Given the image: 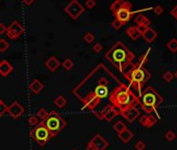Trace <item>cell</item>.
<instances>
[{"label":"cell","mask_w":177,"mask_h":150,"mask_svg":"<svg viewBox=\"0 0 177 150\" xmlns=\"http://www.w3.org/2000/svg\"><path fill=\"white\" fill-rule=\"evenodd\" d=\"M120 83L121 81L110 69L99 64L73 89L72 93L83 104V110H90L99 120H102V101L108 99Z\"/></svg>","instance_id":"obj_1"},{"label":"cell","mask_w":177,"mask_h":150,"mask_svg":"<svg viewBox=\"0 0 177 150\" xmlns=\"http://www.w3.org/2000/svg\"><path fill=\"white\" fill-rule=\"evenodd\" d=\"M149 50L144 55H142L140 58V60L133 65L130 70L124 73L125 78L129 81L130 87L135 90V92L137 93V97L140 98L141 94H142V88L145 83H147V80L150 78V73L147 71V69L144 67V65L147 63L148 60V53Z\"/></svg>","instance_id":"obj_2"},{"label":"cell","mask_w":177,"mask_h":150,"mask_svg":"<svg viewBox=\"0 0 177 150\" xmlns=\"http://www.w3.org/2000/svg\"><path fill=\"white\" fill-rule=\"evenodd\" d=\"M105 58L119 72L124 74L126 69L131 66L132 60H135V54L122 42H117L105 53Z\"/></svg>","instance_id":"obj_3"},{"label":"cell","mask_w":177,"mask_h":150,"mask_svg":"<svg viewBox=\"0 0 177 150\" xmlns=\"http://www.w3.org/2000/svg\"><path fill=\"white\" fill-rule=\"evenodd\" d=\"M108 102L119 110H122L132 105L139 104V98L130 90L129 87L121 83L110 95Z\"/></svg>","instance_id":"obj_4"},{"label":"cell","mask_w":177,"mask_h":150,"mask_svg":"<svg viewBox=\"0 0 177 150\" xmlns=\"http://www.w3.org/2000/svg\"><path fill=\"white\" fill-rule=\"evenodd\" d=\"M162 101H164V99L162 96L152 87H148L141 94L140 98H139V105L148 115H152L153 112H155L157 117L160 118L156 108L162 104Z\"/></svg>","instance_id":"obj_5"},{"label":"cell","mask_w":177,"mask_h":150,"mask_svg":"<svg viewBox=\"0 0 177 150\" xmlns=\"http://www.w3.org/2000/svg\"><path fill=\"white\" fill-rule=\"evenodd\" d=\"M44 125L50 133V137L54 138L65 128L67 123L62 118V116L58 115L55 110H52V112H49L47 119L44 121Z\"/></svg>","instance_id":"obj_6"},{"label":"cell","mask_w":177,"mask_h":150,"mask_svg":"<svg viewBox=\"0 0 177 150\" xmlns=\"http://www.w3.org/2000/svg\"><path fill=\"white\" fill-rule=\"evenodd\" d=\"M30 137L33 138V140L39 144L40 146H45L48 141L51 139L50 133L44 125V122H40L37 126L33 127V129L30 131Z\"/></svg>","instance_id":"obj_7"},{"label":"cell","mask_w":177,"mask_h":150,"mask_svg":"<svg viewBox=\"0 0 177 150\" xmlns=\"http://www.w3.org/2000/svg\"><path fill=\"white\" fill-rule=\"evenodd\" d=\"M131 3L128 2L125 0V3L120 6L118 10H116L115 12H112L114 14V17H115L116 20H118L122 25H125L128 21L131 19V17L135 15V12H131Z\"/></svg>","instance_id":"obj_8"},{"label":"cell","mask_w":177,"mask_h":150,"mask_svg":"<svg viewBox=\"0 0 177 150\" xmlns=\"http://www.w3.org/2000/svg\"><path fill=\"white\" fill-rule=\"evenodd\" d=\"M108 146V142L102 135H96L87 143V150H105Z\"/></svg>","instance_id":"obj_9"},{"label":"cell","mask_w":177,"mask_h":150,"mask_svg":"<svg viewBox=\"0 0 177 150\" xmlns=\"http://www.w3.org/2000/svg\"><path fill=\"white\" fill-rule=\"evenodd\" d=\"M24 33V27L22 26L20 22L18 20H14L10 24L8 27H6V35L10 40H16Z\"/></svg>","instance_id":"obj_10"},{"label":"cell","mask_w":177,"mask_h":150,"mask_svg":"<svg viewBox=\"0 0 177 150\" xmlns=\"http://www.w3.org/2000/svg\"><path fill=\"white\" fill-rule=\"evenodd\" d=\"M65 12L66 14H68L72 19L76 20V19L85 12V8H83V6L78 2L77 0H72L65 8Z\"/></svg>","instance_id":"obj_11"},{"label":"cell","mask_w":177,"mask_h":150,"mask_svg":"<svg viewBox=\"0 0 177 150\" xmlns=\"http://www.w3.org/2000/svg\"><path fill=\"white\" fill-rule=\"evenodd\" d=\"M120 115L122 116L124 119L128 121V122H133V121L139 118L140 116V110L139 108H137L135 105H132V106H129V108H126L124 110H120Z\"/></svg>","instance_id":"obj_12"},{"label":"cell","mask_w":177,"mask_h":150,"mask_svg":"<svg viewBox=\"0 0 177 150\" xmlns=\"http://www.w3.org/2000/svg\"><path fill=\"white\" fill-rule=\"evenodd\" d=\"M120 114V110L118 108H116L115 106H112V104H108L107 106H105L104 110L101 112V117L102 119H105L106 121L110 122V121L116 118Z\"/></svg>","instance_id":"obj_13"},{"label":"cell","mask_w":177,"mask_h":150,"mask_svg":"<svg viewBox=\"0 0 177 150\" xmlns=\"http://www.w3.org/2000/svg\"><path fill=\"white\" fill-rule=\"evenodd\" d=\"M8 112L10 114V116L14 119H18L19 117L24 114V108L20 104L19 102L15 101L8 108Z\"/></svg>","instance_id":"obj_14"},{"label":"cell","mask_w":177,"mask_h":150,"mask_svg":"<svg viewBox=\"0 0 177 150\" xmlns=\"http://www.w3.org/2000/svg\"><path fill=\"white\" fill-rule=\"evenodd\" d=\"M157 120L158 119L155 118V116L153 115H144L142 117H140V124L146 128H150L152 127L153 125L156 124Z\"/></svg>","instance_id":"obj_15"},{"label":"cell","mask_w":177,"mask_h":150,"mask_svg":"<svg viewBox=\"0 0 177 150\" xmlns=\"http://www.w3.org/2000/svg\"><path fill=\"white\" fill-rule=\"evenodd\" d=\"M141 35L144 38L145 42L148 43V44H151V43L154 42L155 39L157 38V33L151 27H148Z\"/></svg>","instance_id":"obj_16"},{"label":"cell","mask_w":177,"mask_h":150,"mask_svg":"<svg viewBox=\"0 0 177 150\" xmlns=\"http://www.w3.org/2000/svg\"><path fill=\"white\" fill-rule=\"evenodd\" d=\"M14 68H12V64L8 62V60H1L0 62V75L3 77H6L8 75H10V73L12 72Z\"/></svg>","instance_id":"obj_17"},{"label":"cell","mask_w":177,"mask_h":150,"mask_svg":"<svg viewBox=\"0 0 177 150\" xmlns=\"http://www.w3.org/2000/svg\"><path fill=\"white\" fill-rule=\"evenodd\" d=\"M45 66L47 67V69L51 72H54V71L58 70V68L60 66V63L55 56H50L45 63Z\"/></svg>","instance_id":"obj_18"},{"label":"cell","mask_w":177,"mask_h":150,"mask_svg":"<svg viewBox=\"0 0 177 150\" xmlns=\"http://www.w3.org/2000/svg\"><path fill=\"white\" fill-rule=\"evenodd\" d=\"M44 89V85L41 83L39 79H35L31 81V83L29 85V90L33 93V95H37L41 91Z\"/></svg>","instance_id":"obj_19"},{"label":"cell","mask_w":177,"mask_h":150,"mask_svg":"<svg viewBox=\"0 0 177 150\" xmlns=\"http://www.w3.org/2000/svg\"><path fill=\"white\" fill-rule=\"evenodd\" d=\"M118 137H119V139L122 141L123 143L126 144V143H128L132 138H133V133H132L128 128H125V129L122 130L121 133H118Z\"/></svg>","instance_id":"obj_20"},{"label":"cell","mask_w":177,"mask_h":150,"mask_svg":"<svg viewBox=\"0 0 177 150\" xmlns=\"http://www.w3.org/2000/svg\"><path fill=\"white\" fill-rule=\"evenodd\" d=\"M126 35L133 41H137V39L141 37V33H139L137 26H129V27L126 29Z\"/></svg>","instance_id":"obj_21"},{"label":"cell","mask_w":177,"mask_h":150,"mask_svg":"<svg viewBox=\"0 0 177 150\" xmlns=\"http://www.w3.org/2000/svg\"><path fill=\"white\" fill-rule=\"evenodd\" d=\"M135 24H137V26L143 25V26H147V27H149L150 23H151L147 17H145V16H143V15L137 16V17L135 18Z\"/></svg>","instance_id":"obj_22"},{"label":"cell","mask_w":177,"mask_h":150,"mask_svg":"<svg viewBox=\"0 0 177 150\" xmlns=\"http://www.w3.org/2000/svg\"><path fill=\"white\" fill-rule=\"evenodd\" d=\"M54 104L56 105L58 108H62L66 104H67V99H66L62 95H58V97L54 99Z\"/></svg>","instance_id":"obj_23"},{"label":"cell","mask_w":177,"mask_h":150,"mask_svg":"<svg viewBox=\"0 0 177 150\" xmlns=\"http://www.w3.org/2000/svg\"><path fill=\"white\" fill-rule=\"evenodd\" d=\"M48 115H49V112H48L44 108H40V110H37V117L39 118L40 122H44V121L47 119Z\"/></svg>","instance_id":"obj_24"},{"label":"cell","mask_w":177,"mask_h":150,"mask_svg":"<svg viewBox=\"0 0 177 150\" xmlns=\"http://www.w3.org/2000/svg\"><path fill=\"white\" fill-rule=\"evenodd\" d=\"M167 48L172 53L177 52V39H172L167 43Z\"/></svg>","instance_id":"obj_25"},{"label":"cell","mask_w":177,"mask_h":150,"mask_svg":"<svg viewBox=\"0 0 177 150\" xmlns=\"http://www.w3.org/2000/svg\"><path fill=\"white\" fill-rule=\"evenodd\" d=\"M62 68H64L65 70L69 71V70H71L73 67H74V63H73V60H71V58H66V60L62 62Z\"/></svg>","instance_id":"obj_26"},{"label":"cell","mask_w":177,"mask_h":150,"mask_svg":"<svg viewBox=\"0 0 177 150\" xmlns=\"http://www.w3.org/2000/svg\"><path fill=\"white\" fill-rule=\"evenodd\" d=\"M125 128H127V127H126V125H125L122 121H118V122H116L115 125H114V129H115L118 133H121V131L124 130Z\"/></svg>","instance_id":"obj_27"},{"label":"cell","mask_w":177,"mask_h":150,"mask_svg":"<svg viewBox=\"0 0 177 150\" xmlns=\"http://www.w3.org/2000/svg\"><path fill=\"white\" fill-rule=\"evenodd\" d=\"M165 139L168 142H173L176 139V133L173 130H168L167 133H165Z\"/></svg>","instance_id":"obj_28"},{"label":"cell","mask_w":177,"mask_h":150,"mask_svg":"<svg viewBox=\"0 0 177 150\" xmlns=\"http://www.w3.org/2000/svg\"><path fill=\"white\" fill-rule=\"evenodd\" d=\"M83 41H85L87 44H91V43H93L95 41V35L89 31V33H87L83 35Z\"/></svg>","instance_id":"obj_29"},{"label":"cell","mask_w":177,"mask_h":150,"mask_svg":"<svg viewBox=\"0 0 177 150\" xmlns=\"http://www.w3.org/2000/svg\"><path fill=\"white\" fill-rule=\"evenodd\" d=\"M10 47V44L4 39H0V52H5Z\"/></svg>","instance_id":"obj_30"},{"label":"cell","mask_w":177,"mask_h":150,"mask_svg":"<svg viewBox=\"0 0 177 150\" xmlns=\"http://www.w3.org/2000/svg\"><path fill=\"white\" fill-rule=\"evenodd\" d=\"M173 78H174V75H173V73L171 72V71H166V72L162 74V79L165 80V81H167V83H171L173 80Z\"/></svg>","instance_id":"obj_31"},{"label":"cell","mask_w":177,"mask_h":150,"mask_svg":"<svg viewBox=\"0 0 177 150\" xmlns=\"http://www.w3.org/2000/svg\"><path fill=\"white\" fill-rule=\"evenodd\" d=\"M28 123H29L30 126L35 127V126H37V125L40 123V120H39V118H37V116H30V117L28 118Z\"/></svg>","instance_id":"obj_32"},{"label":"cell","mask_w":177,"mask_h":150,"mask_svg":"<svg viewBox=\"0 0 177 150\" xmlns=\"http://www.w3.org/2000/svg\"><path fill=\"white\" fill-rule=\"evenodd\" d=\"M135 150H145V148H146V144H145L144 141L140 140V141H137V142L135 144Z\"/></svg>","instance_id":"obj_33"},{"label":"cell","mask_w":177,"mask_h":150,"mask_svg":"<svg viewBox=\"0 0 177 150\" xmlns=\"http://www.w3.org/2000/svg\"><path fill=\"white\" fill-rule=\"evenodd\" d=\"M152 10H153V12L157 16H160L162 12H164V8L160 6V5H155L154 8H152Z\"/></svg>","instance_id":"obj_34"},{"label":"cell","mask_w":177,"mask_h":150,"mask_svg":"<svg viewBox=\"0 0 177 150\" xmlns=\"http://www.w3.org/2000/svg\"><path fill=\"white\" fill-rule=\"evenodd\" d=\"M8 106H6V104H5L3 101H1V102H0V117H1V116H3L5 112H8Z\"/></svg>","instance_id":"obj_35"},{"label":"cell","mask_w":177,"mask_h":150,"mask_svg":"<svg viewBox=\"0 0 177 150\" xmlns=\"http://www.w3.org/2000/svg\"><path fill=\"white\" fill-rule=\"evenodd\" d=\"M93 51H94L95 53H100L102 51V45H101L100 43L94 44V46H93Z\"/></svg>","instance_id":"obj_36"},{"label":"cell","mask_w":177,"mask_h":150,"mask_svg":"<svg viewBox=\"0 0 177 150\" xmlns=\"http://www.w3.org/2000/svg\"><path fill=\"white\" fill-rule=\"evenodd\" d=\"M122 26H123V25L121 24V23H120L118 20H116V19L112 22V28H115L116 30L121 29V28H122Z\"/></svg>","instance_id":"obj_37"},{"label":"cell","mask_w":177,"mask_h":150,"mask_svg":"<svg viewBox=\"0 0 177 150\" xmlns=\"http://www.w3.org/2000/svg\"><path fill=\"white\" fill-rule=\"evenodd\" d=\"M85 6L87 8H94L96 6V1L95 0H87L85 1Z\"/></svg>","instance_id":"obj_38"},{"label":"cell","mask_w":177,"mask_h":150,"mask_svg":"<svg viewBox=\"0 0 177 150\" xmlns=\"http://www.w3.org/2000/svg\"><path fill=\"white\" fill-rule=\"evenodd\" d=\"M5 33H6V26L3 23H0V35H3Z\"/></svg>","instance_id":"obj_39"},{"label":"cell","mask_w":177,"mask_h":150,"mask_svg":"<svg viewBox=\"0 0 177 150\" xmlns=\"http://www.w3.org/2000/svg\"><path fill=\"white\" fill-rule=\"evenodd\" d=\"M171 15H172L173 17L175 18V20L177 21V5H175L174 8H173V10H171Z\"/></svg>","instance_id":"obj_40"},{"label":"cell","mask_w":177,"mask_h":150,"mask_svg":"<svg viewBox=\"0 0 177 150\" xmlns=\"http://www.w3.org/2000/svg\"><path fill=\"white\" fill-rule=\"evenodd\" d=\"M137 30H139V33H141V35H142L143 33H144L145 30L147 29V26H143V25H140V26H137Z\"/></svg>","instance_id":"obj_41"},{"label":"cell","mask_w":177,"mask_h":150,"mask_svg":"<svg viewBox=\"0 0 177 150\" xmlns=\"http://www.w3.org/2000/svg\"><path fill=\"white\" fill-rule=\"evenodd\" d=\"M22 1L25 5H31L33 2H35V0H22Z\"/></svg>","instance_id":"obj_42"},{"label":"cell","mask_w":177,"mask_h":150,"mask_svg":"<svg viewBox=\"0 0 177 150\" xmlns=\"http://www.w3.org/2000/svg\"><path fill=\"white\" fill-rule=\"evenodd\" d=\"M173 75H174V77H175V78H176V79H177V70L175 71L174 73H173Z\"/></svg>","instance_id":"obj_43"},{"label":"cell","mask_w":177,"mask_h":150,"mask_svg":"<svg viewBox=\"0 0 177 150\" xmlns=\"http://www.w3.org/2000/svg\"><path fill=\"white\" fill-rule=\"evenodd\" d=\"M1 101H2V100H0V102H1Z\"/></svg>","instance_id":"obj_44"},{"label":"cell","mask_w":177,"mask_h":150,"mask_svg":"<svg viewBox=\"0 0 177 150\" xmlns=\"http://www.w3.org/2000/svg\"><path fill=\"white\" fill-rule=\"evenodd\" d=\"M73 150H76V149H73Z\"/></svg>","instance_id":"obj_45"},{"label":"cell","mask_w":177,"mask_h":150,"mask_svg":"<svg viewBox=\"0 0 177 150\" xmlns=\"http://www.w3.org/2000/svg\"><path fill=\"white\" fill-rule=\"evenodd\" d=\"M0 1H2V0H0Z\"/></svg>","instance_id":"obj_46"},{"label":"cell","mask_w":177,"mask_h":150,"mask_svg":"<svg viewBox=\"0 0 177 150\" xmlns=\"http://www.w3.org/2000/svg\"><path fill=\"white\" fill-rule=\"evenodd\" d=\"M71 1H72V0H71Z\"/></svg>","instance_id":"obj_47"}]
</instances>
